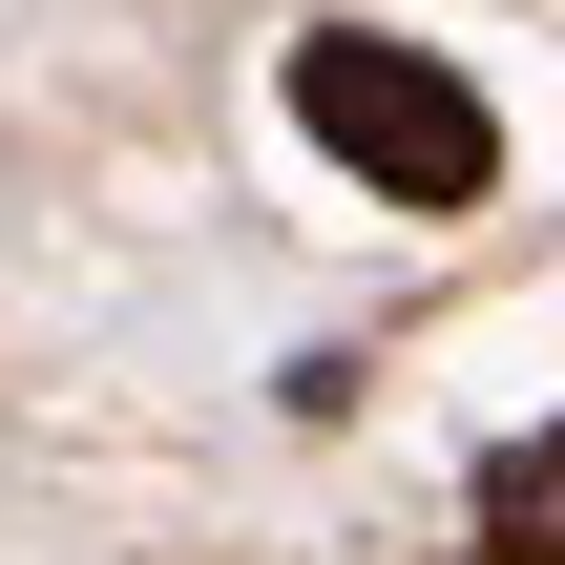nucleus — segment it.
Returning a JSON list of instances; mask_svg holds the SVG:
<instances>
[{
    "label": "nucleus",
    "instance_id": "obj_1",
    "mask_svg": "<svg viewBox=\"0 0 565 565\" xmlns=\"http://www.w3.org/2000/svg\"><path fill=\"white\" fill-rule=\"evenodd\" d=\"M294 126H315L356 189H398V210H482V189H503L482 84L419 63V42H377V21H315V42H294Z\"/></svg>",
    "mask_w": 565,
    "mask_h": 565
},
{
    "label": "nucleus",
    "instance_id": "obj_2",
    "mask_svg": "<svg viewBox=\"0 0 565 565\" xmlns=\"http://www.w3.org/2000/svg\"><path fill=\"white\" fill-rule=\"evenodd\" d=\"M482 565H565V419L482 461Z\"/></svg>",
    "mask_w": 565,
    "mask_h": 565
}]
</instances>
